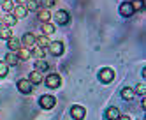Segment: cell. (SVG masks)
Masks as SVG:
<instances>
[{
	"label": "cell",
	"instance_id": "cell-21",
	"mask_svg": "<svg viewBox=\"0 0 146 120\" xmlns=\"http://www.w3.org/2000/svg\"><path fill=\"white\" fill-rule=\"evenodd\" d=\"M16 21H18V19H16L13 14H7V16L2 18V23H5L7 27H14V25H16Z\"/></svg>",
	"mask_w": 146,
	"mask_h": 120
},
{
	"label": "cell",
	"instance_id": "cell-20",
	"mask_svg": "<svg viewBox=\"0 0 146 120\" xmlns=\"http://www.w3.org/2000/svg\"><path fill=\"white\" fill-rule=\"evenodd\" d=\"M53 32H55V25L53 23H49V21L48 23H42V34L44 36H51Z\"/></svg>",
	"mask_w": 146,
	"mask_h": 120
},
{
	"label": "cell",
	"instance_id": "cell-25",
	"mask_svg": "<svg viewBox=\"0 0 146 120\" xmlns=\"http://www.w3.org/2000/svg\"><path fill=\"white\" fill-rule=\"evenodd\" d=\"M7 74H9V65L0 60V78H5Z\"/></svg>",
	"mask_w": 146,
	"mask_h": 120
},
{
	"label": "cell",
	"instance_id": "cell-9",
	"mask_svg": "<svg viewBox=\"0 0 146 120\" xmlns=\"http://www.w3.org/2000/svg\"><path fill=\"white\" fill-rule=\"evenodd\" d=\"M21 42H23V46L25 48H34V44H35V36L34 34H30V32H27V34L23 36V39H21Z\"/></svg>",
	"mask_w": 146,
	"mask_h": 120
},
{
	"label": "cell",
	"instance_id": "cell-18",
	"mask_svg": "<svg viewBox=\"0 0 146 120\" xmlns=\"http://www.w3.org/2000/svg\"><path fill=\"white\" fill-rule=\"evenodd\" d=\"M7 48L11 50V51H18L19 48V39H16V37H11V39H7Z\"/></svg>",
	"mask_w": 146,
	"mask_h": 120
},
{
	"label": "cell",
	"instance_id": "cell-24",
	"mask_svg": "<svg viewBox=\"0 0 146 120\" xmlns=\"http://www.w3.org/2000/svg\"><path fill=\"white\" fill-rule=\"evenodd\" d=\"M130 5L134 9V13H135V11H143L144 9V0H132Z\"/></svg>",
	"mask_w": 146,
	"mask_h": 120
},
{
	"label": "cell",
	"instance_id": "cell-4",
	"mask_svg": "<svg viewBox=\"0 0 146 120\" xmlns=\"http://www.w3.org/2000/svg\"><path fill=\"white\" fill-rule=\"evenodd\" d=\"M48 50H49V53H51V55L60 57L62 53H64V42H60V41H53V42H49Z\"/></svg>",
	"mask_w": 146,
	"mask_h": 120
},
{
	"label": "cell",
	"instance_id": "cell-11",
	"mask_svg": "<svg viewBox=\"0 0 146 120\" xmlns=\"http://www.w3.org/2000/svg\"><path fill=\"white\" fill-rule=\"evenodd\" d=\"M27 7L25 5H14V9H13V16L18 19V18H25L27 16Z\"/></svg>",
	"mask_w": 146,
	"mask_h": 120
},
{
	"label": "cell",
	"instance_id": "cell-12",
	"mask_svg": "<svg viewBox=\"0 0 146 120\" xmlns=\"http://www.w3.org/2000/svg\"><path fill=\"white\" fill-rule=\"evenodd\" d=\"M16 55H18L19 60H28L30 57H32V51H30L28 48H25V46H21V48L16 51Z\"/></svg>",
	"mask_w": 146,
	"mask_h": 120
},
{
	"label": "cell",
	"instance_id": "cell-30",
	"mask_svg": "<svg viewBox=\"0 0 146 120\" xmlns=\"http://www.w3.org/2000/svg\"><path fill=\"white\" fill-rule=\"evenodd\" d=\"M116 120H130V117H125V115H120Z\"/></svg>",
	"mask_w": 146,
	"mask_h": 120
},
{
	"label": "cell",
	"instance_id": "cell-2",
	"mask_svg": "<svg viewBox=\"0 0 146 120\" xmlns=\"http://www.w3.org/2000/svg\"><path fill=\"white\" fill-rule=\"evenodd\" d=\"M46 85H48V88H58V86L62 85V78H60V74H48L46 76Z\"/></svg>",
	"mask_w": 146,
	"mask_h": 120
},
{
	"label": "cell",
	"instance_id": "cell-13",
	"mask_svg": "<svg viewBox=\"0 0 146 120\" xmlns=\"http://www.w3.org/2000/svg\"><path fill=\"white\" fill-rule=\"evenodd\" d=\"M28 81L32 83V85H39L40 81H42V74H40L39 71H32L28 76Z\"/></svg>",
	"mask_w": 146,
	"mask_h": 120
},
{
	"label": "cell",
	"instance_id": "cell-17",
	"mask_svg": "<svg viewBox=\"0 0 146 120\" xmlns=\"http://www.w3.org/2000/svg\"><path fill=\"white\" fill-rule=\"evenodd\" d=\"M49 39H48V36H39V37H35V44L39 46V48H46V46H49Z\"/></svg>",
	"mask_w": 146,
	"mask_h": 120
},
{
	"label": "cell",
	"instance_id": "cell-31",
	"mask_svg": "<svg viewBox=\"0 0 146 120\" xmlns=\"http://www.w3.org/2000/svg\"><path fill=\"white\" fill-rule=\"evenodd\" d=\"M16 4L18 5H23V4H27V0H16Z\"/></svg>",
	"mask_w": 146,
	"mask_h": 120
},
{
	"label": "cell",
	"instance_id": "cell-5",
	"mask_svg": "<svg viewBox=\"0 0 146 120\" xmlns=\"http://www.w3.org/2000/svg\"><path fill=\"white\" fill-rule=\"evenodd\" d=\"M70 117L76 118V120H83L86 117V110L83 106H72L70 108Z\"/></svg>",
	"mask_w": 146,
	"mask_h": 120
},
{
	"label": "cell",
	"instance_id": "cell-16",
	"mask_svg": "<svg viewBox=\"0 0 146 120\" xmlns=\"http://www.w3.org/2000/svg\"><path fill=\"white\" fill-rule=\"evenodd\" d=\"M134 95H135L134 88H130V86H123V88H121V97H123L125 101H132Z\"/></svg>",
	"mask_w": 146,
	"mask_h": 120
},
{
	"label": "cell",
	"instance_id": "cell-14",
	"mask_svg": "<svg viewBox=\"0 0 146 120\" xmlns=\"http://www.w3.org/2000/svg\"><path fill=\"white\" fill-rule=\"evenodd\" d=\"M18 62H19V58H18V55L14 51H9L5 55V64L7 65H18Z\"/></svg>",
	"mask_w": 146,
	"mask_h": 120
},
{
	"label": "cell",
	"instance_id": "cell-8",
	"mask_svg": "<svg viewBox=\"0 0 146 120\" xmlns=\"http://www.w3.org/2000/svg\"><path fill=\"white\" fill-rule=\"evenodd\" d=\"M55 18H56V21H58V25H67V23H69V13H67V11H64V9L56 11Z\"/></svg>",
	"mask_w": 146,
	"mask_h": 120
},
{
	"label": "cell",
	"instance_id": "cell-32",
	"mask_svg": "<svg viewBox=\"0 0 146 120\" xmlns=\"http://www.w3.org/2000/svg\"><path fill=\"white\" fill-rule=\"evenodd\" d=\"M2 25H4V23H2V18H0V27H2Z\"/></svg>",
	"mask_w": 146,
	"mask_h": 120
},
{
	"label": "cell",
	"instance_id": "cell-7",
	"mask_svg": "<svg viewBox=\"0 0 146 120\" xmlns=\"http://www.w3.org/2000/svg\"><path fill=\"white\" fill-rule=\"evenodd\" d=\"M120 14H121L123 18H130V16L134 14V9H132L130 2H123V4L120 5Z\"/></svg>",
	"mask_w": 146,
	"mask_h": 120
},
{
	"label": "cell",
	"instance_id": "cell-29",
	"mask_svg": "<svg viewBox=\"0 0 146 120\" xmlns=\"http://www.w3.org/2000/svg\"><path fill=\"white\" fill-rule=\"evenodd\" d=\"M40 4H42L44 9H49V7L55 5V0H40Z\"/></svg>",
	"mask_w": 146,
	"mask_h": 120
},
{
	"label": "cell",
	"instance_id": "cell-22",
	"mask_svg": "<svg viewBox=\"0 0 146 120\" xmlns=\"http://www.w3.org/2000/svg\"><path fill=\"white\" fill-rule=\"evenodd\" d=\"M13 37V32H11V28L9 27H4V28H0V39H11Z\"/></svg>",
	"mask_w": 146,
	"mask_h": 120
},
{
	"label": "cell",
	"instance_id": "cell-15",
	"mask_svg": "<svg viewBox=\"0 0 146 120\" xmlns=\"http://www.w3.org/2000/svg\"><path fill=\"white\" fill-rule=\"evenodd\" d=\"M118 117H120V111H118V108L111 106V108H108V110H106V118H108V120H116Z\"/></svg>",
	"mask_w": 146,
	"mask_h": 120
},
{
	"label": "cell",
	"instance_id": "cell-3",
	"mask_svg": "<svg viewBox=\"0 0 146 120\" xmlns=\"http://www.w3.org/2000/svg\"><path fill=\"white\" fill-rule=\"evenodd\" d=\"M39 104H40V108H44V110H51V108H55V104H56V99L53 95H42L39 99Z\"/></svg>",
	"mask_w": 146,
	"mask_h": 120
},
{
	"label": "cell",
	"instance_id": "cell-19",
	"mask_svg": "<svg viewBox=\"0 0 146 120\" xmlns=\"http://www.w3.org/2000/svg\"><path fill=\"white\" fill-rule=\"evenodd\" d=\"M48 67H49V65H48V62L44 60V58H37L35 60V71H48Z\"/></svg>",
	"mask_w": 146,
	"mask_h": 120
},
{
	"label": "cell",
	"instance_id": "cell-26",
	"mask_svg": "<svg viewBox=\"0 0 146 120\" xmlns=\"http://www.w3.org/2000/svg\"><path fill=\"white\" fill-rule=\"evenodd\" d=\"M25 7H27V11H37L39 9V4L35 2V0H27Z\"/></svg>",
	"mask_w": 146,
	"mask_h": 120
},
{
	"label": "cell",
	"instance_id": "cell-27",
	"mask_svg": "<svg viewBox=\"0 0 146 120\" xmlns=\"http://www.w3.org/2000/svg\"><path fill=\"white\" fill-rule=\"evenodd\" d=\"M134 94H139V95H144L146 94V85L144 83H139L137 86L134 88Z\"/></svg>",
	"mask_w": 146,
	"mask_h": 120
},
{
	"label": "cell",
	"instance_id": "cell-28",
	"mask_svg": "<svg viewBox=\"0 0 146 120\" xmlns=\"http://www.w3.org/2000/svg\"><path fill=\"white\" fill-rule=\"evenodd\" d=\"M2 9L4 11H13L14 9V4L11 2V0H4V2H2Z\"/></svg>",
	"mask_w": 146,
	"mask_h": 120
},
{
	"label": "cell",
	"instance_id": "cell-6",
	"mask_svg": "<svg viewBox=\"0 0 146 120\" xmlns=\"http://www.w3.org/2000/svg\"><path fill=\"white\" fill-rule=\"evenodd\" d=\"M18 90L21 94H30L32 92V83L28 80H18Z\"/></svg>",
	"mask_w": 146,
	"mask_h": 120
},
{
	"label": "cell",
	"instance_id": "cell-1",
	"mask_svg": "<svg viewBox=\"0 0 146 120\" xmlns=\"http://www.w3.org/2000/svg\"><path fill=\"white\" fill-rule=\"evenodd\" d=\"M99 80H100L102 83H111V81L114 80V71L109 69V67H102V69L99 71Z\"/></svg>",
	"mask_w": 146,
	"mask_h": 120
},
{
	"label": "cell",
	"instance_id": "cell-10",
	"mask_svg": "<svg viewBox=\"0 0 146 120\" xmlns=\"http://www.w3.org/2000/svg\"><path fill=\"white\" fill-rule=\"evenodd\" d=\"M37 18L42 21V23H48V21L51 19V14H49V11H48V9L39 7V9H37Z\"/></svg>",
	"mask_w": 146,
	"mask_h": 120
},
{
	"label": "cell",
	"instance_id": "cell-23",
	"mask_svg": "<svg viewBox=\"0 0 146 120\" xmlns=\"http://www.w3.org/2000/svg\"><path fill=\"white\" fill-rule=\"evenodd\" d=\"M32 55H34L35 58H44V55H46V51H44V48H39V46H34V50H32Z\"/></svg>",
	"mask_w": 146,
	"mask_h": 120
}]
</instances>
